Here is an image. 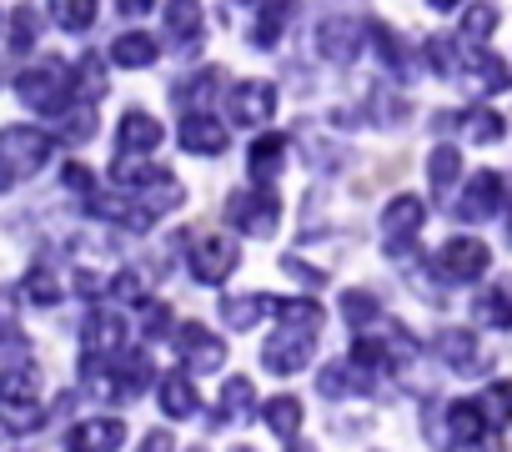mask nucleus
<instances>
[{
  "label": "nucleus",
  "mask_w": 512,
  "mask_h": 452,
  "mask_svg": "<svg viewBox=\"0 0 512 452\" xmlns=\"http://www.w3.org/2000/svg\"><path fill=\"white\" fill-rule=\"evenodd\" d=\"M56 141L36 126H6L0 131V191H11L16 181L36 176L46 161H51Z\"/></svg>",
  "instance_id": "f257e3e1"
},
{
  "label": "nucleus",
  "mask_w": 512,
  "mask_h": 452,
  "mask_svg": "<svg viewBox=\"0 0 512 452\" xmlns=\"http://www.w3.org/2000/svg\"><path fill=\"white\" fill-rule=\"evenodd\" d=\"M16 91H21V101H26L31 111L61 116V111L71 106V96H76V81H71V66H66V61L46 56L41 66H31V71L16 76Z\"/></svg>",
  "instance_id": "f03ea898"
},
{
  "label": "nucleus",
  "mask_w": 512,
  "mask_h": 452,
  "mask_svg": "<svg viewBox=\"0 0 512 452\" xmlns=\"http://www.w3.org/2000/svg\"><path fill=\"white\" fill-rule=\"evenodd\" d=\"M226 221L236 226L241 237H272L277 232V221H282V196L272 186H246L226 201Z\"/></svg>",
  "instance_id": "7ed1b4c3"
},
{
  "label": "nucleus",
  "mask_w": 512,
  "mask_h": 452,
  "mask_svg": "<svg viewBox=\"0 0 512 452\" xmlns=\"http://www.w3.org/2000/svg\"><path fill=\"white\" fill-rule=\"evenodd\" d=\"M46 422L41 412V382L31 372H11L6 382H0V427L6 432H36Z\"/></svg>",
  "instance_id": "20e7f679"
},
{
  "label": "nucleus",
  "mask_w": 512,
  "mask_h": 452,
  "mask_svg": "<svg viewBox=\"0 0 512 452\" xmlns=\"http://www.w3.org/2000/svg\"><path fill=\"white\" fill-rule=\"evenodd\" d=\"M487 267H492V252H487L477 237H452V242H442V252L432 257V272H437L442 282H477Z\"/></svg>",
  "instance_id": "39448f33"
},
{
  "label": "nucleus",
  "mask_w": 512,
  "mask_h": 452,
  "mask_svg": "<svg viewBox=\"0 0 512 452\" xmlns=\"http://www.w3.org/2000/svg\"><path fill=\"white\" fill-rule=\"evenodd\" d=\"M422 221H427V211H422L417 196H392L387 201V211H382V242H387L392 257L412 252V237L422 232Z\"/></svg>",
  "instance_id": "423d86ee"
},
{
  "label": "nucleus",
  "mask_w": 512,
  "mask_h": 452,
  "mask_svg": "<svg viewBox=\"0 0 512 452\" xmlns=\"http://www.w3.org/2000/svg\"><path fill=\"white\" fill-rule=\"evenodd\" d=\"M312 352H317V332H307V327H282V332L262 347V362H267L272 372L292 377V372H302V367L312 362Z\"/></svg>",
  "instance_id": "0eeeda50"
},
{
  "label": "nucleus",
  "mask_w": 512,
  "mask_h": 452,
  "mask_svg": "<svg viewBox=\"0 0 512 452\" xmlns=\"http://www.w3.org/2000/svg\"><path fill=\"white\" fill-rule=\"evenodd\" d=\"M502 196H507L502 176L497 171H477L462 186V196H457V221H492L502 211Z\"/></svg>",
  "instance_id": "6e6552de"
},
{
  "label": "nucleus",
  "mask_w": 512,
  "mask_h": 452,
  "mask_svg": "<svg viewBox=\"0 0 512 452\" xmlns=\"http://www.w3.org/2000/svg\"><path fill=\"white\" fill-rule=\"evenodd\" d=\"M362 41H367V26L352 21V16H327L317 26V51L337 66H347L352 56H362Z\"/></svg>",
  "instance_id": "1a4fd4ad"
},
{
  "label": "nucleus",
  "mask_w": 512,
  "mask_h": 452,
  "mask_svg": "<svg viewBox=\"0 0 512 452\" xmlns=\"http://www.w3.org/2000/svg\"><path fill=\"white\" fill-rule=\"evenodd\" d=\"M176 352H181V362H186L191 372H216V367L226 362V342L211 337L201 322H181V327H176Z\"/></svg>",
  "instance_id": "9d476101"
},
{
  "label": "nucleus",
  "mask_w": 512,
  "mask_h": 452,
  "mask_svg": "<svg viewBox=\"0 0 512 452\" xmlns=\"http://www.w3.org/2000/svg\"><path fill=\"white\" fill-rule=\"evenodd\" d=\"M236 262H241V252H236L231 237H206V242H196V252H191V277L206 282V287H216V282H226V277L236 272Z\"/></svg>",
  "instance_id": "9b49d317"
},
{
  "label": "nucleus",
  "mask_w": 512,
  "mask_h": 452,
  "mask_svg": "<svg viewBox=\"0 0 512 452\" xmlns=\"http://www.w3.org/2000/svg\"><path fill=\"white\" fill-rule=\"evenodd\" d=\"M231 116L241 126H267L277 116V86L272 81H241L231 91Z\"/></svg>",
  "instance_id": "f8f14e48"
},
{
  "label": "nucleus",
  "mask_w": 512,
  "mask_h": 452,
  "mask_svg": "<svg viewBox=\"0 0 512 452\" xmlns=\"http://www.w3.org/2000/svg\"><path fill=\"white\" fill-rule=\"evenodd\" d=\"M457 81H467L472 91L492 96V91H507L512 86V66L502 56H487V51H472L467 61H457Z\"/></svg>",
  "instance_id": "ddd939ff"
},
{
  "label": "nucleus",
  "mask_w": 512,
  "mask_h": 452,
  "mask_svg": "<svg viewBox=\"0 0 512 452\" xmlns=\"http://www.w3.org/2000/svg\"><path fill=\"white\" fill-rule=\"evenodd\" d=\"M226 146H231V136H226L221 121H211L206 111H186V121H181V151H191V156H221Z\"/></svg>",
  "instance_id": "4468645a"
},
{
  "label": "nucleus",
  "mask_w": 512,
  "mask_h": 452,
  "mask_svg": "<svg viewBox=\"0 0 512 452\" xmlns=\"http://www.w3.org/2000/svg\"><path fill=\"white\" fill-rule=\"evenodd\" d=\"M161 121L156 116H146V111H126L121 116V126H116V151L121 156H146V151H156L161 146Z\"/></svg>",
  "instance_id": "2eb2a0df"
},
{
  "label": "nucleus",
  "mask_w": 512,
  "mask_h": 452,
  "mask_svg": "<svg viewBox=\"0 0 512 452\" xmlns=\"http://www.w3.org/2000/svg\"><path fill=\"white\" fill-rule=\"evenodd\" d=\"M156 397H161V412L166 417H196L201 412V392H196V382L186 372H166L161 387H156Z\"/></svg>",
  "instance_id": "dca6fc26"
},
{
  "label": "nucleus",
  "mask_w": 512,
  "mask_h": 452,
  "mask_svg": "<svg viewBox=\"0 0 512 452\" xmlns=\"http://www.w3.org/2000/svg\"><path fill=\"white\" fill-rule=\"evenodd\" d=\"M447 437H452L457 447H477V442L487 437V412H482V402H452V407H447Z\"/></svg>",
  "instance_id": "f3484780"
},
{
  "label": "nucleus",
  "mask_w": 512,
  "mask_h": 452,
  "mask_svg": "<svg viewBox=\"0 0 512 452\" xmlns=\"http://www.w3.org/2000/svg\"><path fill=\"white\" fill-rule=\"evenodd\" d=\"M297 11V0H256V21H251V41L256 46H277V36L287 31Z\"/></svg>",
  "instance_id": "a211bd4d"
},
{
  "label": "nucleus",
  "mask_w": 512,
  "mask_h": 452,
  "mask_svg": "<svg viewBox=\"0 0 512 452\" xmlns=\"http://www.w3.org/2000/svg\"><path fill=\"white\" fill-rule=\"evenodd\" d=\"M81 342H86V352H121V342H126L121 312H91L81 327Z\"/></svg>",
  "instance_id": "6ab92c4d"
},
{
  "label": "nucleus",
  "mask_w": 512,
  "mask_h": 452,
  "mask_svg": "<svg viewBox=\"0 0 512 452\" xmlns=\"http://www.w3.org/2000/svg\"><path fill=\"white\" fill-rule=\"evenodd\" d=\"M282 156H287V141H282V136L251 141V151H246V176H251L256 186H272V176L282 171Z\"/></svg>",
  "instance_id": "aec40b11"
},
{
  "label": "nucleus",
  "mask_w": 512,
  "mask_h": 452,
  "mask_svg": "<svg viewBox=\"0 0 512 452\" xmlns=\"http://www.w3.org/2000/svg\"><path fill=\"white\" fill-rule=\"evenodd\" d=\"M367 377H372V372H362L357 362H327V367H322V377H317V392H322V397H332V402H342V397L362 392V387H367Z\"/></svg>",
  "instance_id": "412c9836"
},
{
  "label": "nucleus",
  "mask_w": 512,
  "mask_h": 452,
  "mask_svg": "<svg viewBox=\"0 0 512 452\" xmlns=\"http://www.w3.org/2000/svg\"><path fill=\"white\" fill-rule=\"evenodd\" d=\"M66 442H71V447H121V442H126V422H121V417H91V422L71 427Z\"/></svg>",
  "instance_id": "4be33fe9"
},
{
  "label": "nucleus",
  "mask_w": 512,
  "mask_h": 452,
  "mask_svg": "<svg viewBox=\"0 0 512 452\" xmlns=\"http://www.w3.org/2000/svg\"><path fill=\"white\" fill-rule=\"evenodd\" d=\"M251 407H256V387H251V377H226V387H221V407H216V422H246Z\"/></svg>",
  "instance_id": "5701e85b"
},
{
  "label": "nucleus",
  "mask_w": 512,
  "mask_h": 452,
  "mask_svg": "<svg viewBox=\"0 0 512 452\" xmlns=\"http://www.w3.org/2000/svg\"><path fill=\"white\" fill-rule=\"evenodd\" d=\"M111 61H116V66H126V71H146V66L156 61V41H151L146 31H126V36H116Z\"/></svg>",
  "instance_id": "b1692460"
},
{
  "label": "nucleus",
  "mask_w": 512,
  "mask_h": 452,
  "mask_svg": "<svg viewBox=\"0 0 512 452\" xmlns=\"http://www.w3.org/2000/svg\"><path fill=\"white\" fill-rule=\"evenodd\" d=\"M477 322L482 327H512V277L507 282H497V287H487L482 297H477Z\"/></svg>",
  "instance_id": "393cba45"
},
{
  "label": "nucleus",
  "mask_w": 512,
  "mask_h": 452,
  "mask_svg": "<svg viewBox=\"0 0 512 452\" xmlns=\"http://www.w3.org/2000/svg\"><path fill=\"white\" fill-rule=\"evenodd\" d=\"M367 41L377 46V56H382V66H387V71H397V76H407V71H412V61H407V46L392 36V26H382V21H367Z\"/></svg>",
  "instance_id": "a878e982"
},
{
  "label": "nucleus",
  "mask_w": 512,
  "mask_h": 452,
  "mask_svg": "<svg viewBox=\"0 0 512 452\" xmlns=\"http://www.w3.org/2000/svg\"><path fill=\"white\" fill-rule=\"evenodd\" d=\"M267 312H277L282 327H307V332H322V307L312 297H287V302H267Z\"/></svg>",
  "instance_id": "bb28decb"
},
{
  "label": "nucleus",
  "mask_w": 512,
  "mask_h": 452,
  "mask_svg": "<svg viewBox=\"0 0 512 452\" xmlns=\"http://www.w3.org/2000/svg\"><path fill=\"white\" fill-rule=\"evenodd\" d=\"M437 357L447 362V367H472L477 362V337L472 332H462V327H447V332H437Z\"/></svg>",
  "instance_id": "cd10ccee"
},
{
  "label": "nucleus",
  "mask_w": 512,
  "mask_h": 452,
  "mask_svg": "<svg viewBox=\"0 0 512 452\" xmlns=\"http://www.w3.org/2000/svg\"><path fill=\"white\" fill-rule=\"evenodd\" d=\"M262 417H267V427L282 437V442H297V427H302V402L287 392V397H272L267 407H262Z\"/></svg>",
  "instance_id": "c85d7f7f"
},
{
  "label": "nucleus",
  "mask_w": 512,
  "mask_h": 452,
  "mask_svg": "<svg viewBox=\"0 0 512 452\" xmlns=\"http://www.w3.org/2000/svg\"><path fill=\"white\" fill-rule=\"evenodd\" d=\"M51 21L61 26V31H71V36H81V31H91L96 26V0H51Z\"/></svg>",
  "instance_id": "c756f323"
},
{
  "label": "nucleus",
  "mask_w": 512,
  "mask_h": 452,
  "mask_svg": "<svg viewBox=\"0 0 512 452\" xmlns=\"http://www.w3.org/2000/svg\"><path fill=\"white\" fill-rule=\"evenodd\" d=\"M462 136L477 141V146H492V141L507 136V121H502L497 111H487V106H472V111L462 116Z\"/></svg>",
  "instance_id": "7c9ffc66"
},
{
  "label": "nucleus",
  "mask_w": 512,
  "mask_h": 452,
  "mask_svg": "<svg viewBox=\"0 0 512 452\" xmlns=\"http://www.w3.org/2000/svg\"><path fill=\"white\" fill-rule=\"evenodd\" d=\"M166 31L181 46H191L201 36V6H196V0H171V6H166Z\"/></svg>",
  "instance_id": "2f4dec72"
},
{
  "label": "nucleus",
  "mask_w": 512,
  "mask_h": 452,
  "mask_svg": "<svg viewBox=\"0 0 512 452\" xmlns=\"http://www.w3.org/2000/svg\"><path fill=\"white\" fill-rule=\"evenodd\" d=\"M71 81H76V96L101 101V96H106V61H101L96 51H86L81 66H71Z\"/></svg>",
  "instance_id": "473e14b6"
},
{
  "label": "nucleus",
  "mask_w": 512,
  "mask_h": 452,
  "mask_svg": "<svg viewBox=\"0 0 512 452\" xmlns=\"http://www.w3.org/2000/svg\"><path fill=\"white\" fill-rule=\"evenodd\" d=\"M427 176H432V191L447 196V191L457 186V176H462V156H457V146H437V151L427 156Z\"/></svg>",
  "instance_id": "72a5a7b5"
},
{
  "label": "nucleus",
  "mask_w": 512,
  "mask_h": 452,
  "mask_svg": "<svg viewBox=\"0 0 512 452\" xmlns=\"http://www.w3.org/2000/svg\"><path fill=\"white\" fill-rule=\"evenodd\" d=\"M262 312H267V297H262V292H246V297H226V302H221L226 327H251Z\"/></svg>",
  "instance_id": "f704fd0d"
},
{
  "label": "nucleus",
  "mask_w": 512,
  "mask_h": 452,
  "mask_svg": "<svg viewBox=\"0 0 512 452\" xmlns=\"http://www.w3.org/2000/svg\"><path fill=\"white\" fill-rule=\"evenodd\" d=\"M342 317L362 332V327H372V322L382 317V302H377L372 292H362V287H357V292H347V297H342Z\"/></svg>",
  "instance_id": "c9c22d12"
},
{
  "label": "nucleus",
  "mask_w": 512,
  "mask_h": 452,
  "mask_svg": "<svg viewBox=\"0 0 512 452\" xmlns=\"http://www.w3.org/2000/svg\"><path fill=\"white\" fill-rule=\"evenodd\" d=\"M26 302H31V307H56V302H61V282H56L46 267H31V272H26Z\"/></svg>",
  "instance_id": "e433bc0d"
},
{
  "label": "nucleus",
  "mask_w": 512,
  "mask_h": 452,
  "mask_svg": "<svg viewBox=\"0 0 512 452\" xmlns=\"http://www.w3.org/2000/svg\"><path fill=\"white\" fill-rule=\"evenodd\" d=\"M66 116V131H61V141H71V146H86L91 136H96V101H86V111H61Z\"/></svg>",
  "instance_id": "4c0bfd02"
},
{
  "label": "nucleus",
  "mask_w": 512,
  "mask_h": 452,
  "mask_svg": "<svg viewBox=\"0 0 512 452\" xmlns=\"http://www.w3.org/2000/svg\"><path fill=\"white\" fill-rule=\"evenodd\" d=\"M492 31H497V6H487V0L467 6V16H462V36H467V41H487Z\"/></svg>",
  "instance_id": "58836bf2"
},
{
  "label": "nucleus",
  "mask_w": 512,
  "mask_h": 452,
  "mask_svg": "<svg viewBox=\"0 0 512 452\" xmlns=\"http://www.w3.org/2000/svg\"><path fill=\"white\" fill-rule=\"evenodd\" d=\"M36 26H41V16H36L31 6L11 11V46H16V51H31V46H36Z\"/></svg>",
  "instance_id": "ea45409f"
},
{
  "label": "nucleus",
  "mask_w": 512,
  "mask_h": 452,
  "mask_svg": "<svg viewBox=\"0 0 512 452\" xmlns=\"http://www.w3.org/2000/svg\"><path fill=\"white\" fill-rule=\"evenodd\" d=\"M427 66H432L437 76H457V46L442 41V36H432V41H427Z\"/></svg>",
  "instance_id": "a19ab883"
},
{
  "label": "nucleus",
  "mask_w": 512,
  "mask_h": 452,
  "mask_svg": "<svg viewBox=\"0 0 512 452\" xmlns=\"http://www.w3.org/2000/svg\"><path fill=\"white\" fill-rule=\"evenodd\" d=\"M146 287H151V277H146V272H136V267H126V272L111 282V292H116L121 302H146Z\"/></svg>",
  "instance_id": "79ce46f5"
},
{
  "label": "nucleus",
  "mask_w": 512,
  "mask_h": 452,
  "mask_svg": "<svg viewBox=\"0 0 512 452\" xmlns=\"http://www.w3.org/2000/svg\"><path fill=\"white\" fill-rule=\"evenodd\" d=\"M482 412H487V422H502V417L512 412V387H507V382H497V387L482 397Z\"/></svg>",
  "instance_id": "37998d69"
},
{
  "label": "nucleus",
  "mask_w": 512,
  "mask_h": 452,
  "mask_svg": "<svg viewBox=\"0 0 512 452\" xmlns=\"http://www.w3.org/2000/svg\"><path fill=\"white\" fill-rule=\"evenodd\" d=\"M61 176H66V186H71V191H81V196H91V191H96V171H91V166H81V161H71Z\"/></svg>",
  "instance_id": "c03bdc74"
},
{
  "label": "nucleus",
  "mask_w": 512,
  "mask_h": 452,
  "mask_svg": "<svg viewBox=\"0 0 512 452\" xmlns=\"http://www.w3.org/2000/svg\"><path fill=\"white\" fill-rule=\"evenodd\" d=\"M141 327H146L151 337H161V332L171 327V307H156V302H146V312H141Z\"/></svg>",
  "instance_id": "a18cd8bd"
},
{
  "label": "nucleus",
  "mask_w": 512,
  "mask_h": 452,
  "mask_svg": "<svg viewBox=\"0 0 512 452\" xmlns=\"http://www.w3.org/2000/svg\"><path fill=\"white\" fill-rule=\"evenodd\" d=\"M282 272H292V277H302V282H312V287L327 282V272H317V267H307V262H297V257H282Z\"/></svg>",
  "instance_id": "49530a36"
},
{
  "label": "nucleus",
  "mask_w": 512,
  "mask_h": 452,
  "mask_svg": "<svg viewBox=\"0 0 512 452\" xmlns=\"http://www.w3.org/2000/svg\"><path fill=\"white\" fill-rule=\"evenodd\" d=\"M116 6H121V11H126V16H141V11H146V6H151V0H116Z\"/></svg>",
  "instance_id": "de8ad7c7"
},
{
  "label": "nucleus",
  "mask_w": 512,
  "mask_h": 452,
  "mask_svg": "<svg viewBox=\"0 0 512 452\" xmlns=\"http://www.w3.org/2000/svg\"><path fill=\"white\" fill-rule=\"evenodd\" d=\"M146 447H171V432H146Z\"/></svg>",
  "instance_id": "09e8293b"
},
{
  "label": "nucleus",
  "mask_w": 512,
  "mask_h": 452,
  "mask_svg": "<svg viewBox=\"0 0 512 452\" xmlns=\"http://www.w3.org/2000/svg\"><path fill=\"white\" fill-rule=\"evenodd\" d=\"M427 6H437V11H452V6H462V0H427Z\"/></svg>",
  "instance_id": "8fccbe9b"
}]
</instances>
